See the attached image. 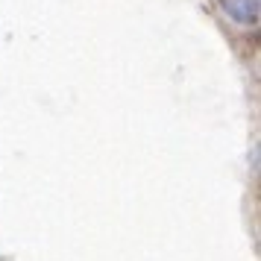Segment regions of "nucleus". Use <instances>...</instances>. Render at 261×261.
Returning a JSON list of instances; mask_svg holds the SVG:
<instances>
[{"label": "nucleus", "instance_id": "obj_1", "mask_svg": "<svg viewBox=\"0 0 261 261\" xmlns=\"http://www.w3.org/2000/svg\"><path fill=\"white\" fill-rule=\"evenodd\" d=\"M220 6L241 27H255L261 18V0H220Z\"/></svg>", "mask_w": 261, "mask_h": 261}]
</instances>
